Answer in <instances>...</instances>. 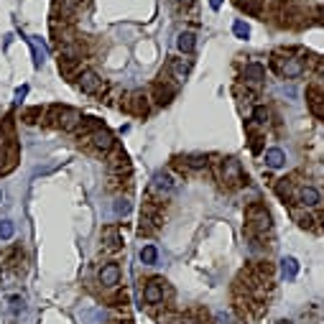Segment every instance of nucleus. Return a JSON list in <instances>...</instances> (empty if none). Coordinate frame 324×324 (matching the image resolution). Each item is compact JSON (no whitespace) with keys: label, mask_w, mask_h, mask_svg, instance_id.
I'll return each mask as SVG.
<instances>
[{"label":"nucleus","mask_w":324,"mask_h":324,"mask_svg":"<svg viewBox=\"0 0 324 324\" xmlns=\"http://www.w3.org/2000/svg\"><path fill=\"white\" fill-rule=\"evenodd\" d=\"M15 232V225L10 220H0V240H10Z\"/></svg>","instance_id":"obj_33"},{"label":"nucleus","mask_w":324,"mask_h":324,"mask_svg":"<svg viewBox=\"0 0 324 324\" xmlns=\"http://www.w3.org/2000/svg\"><path fill=\"white\" fill-rule=\"evenodd\" d=\"M113 209H115V214H118V217H125V214L131 212V202H128L125 197H123V199H115Z\"/></svg>","instance_id":"obj_36"},{"label":"nucleus","mask_w":324,"mask_h":324,"mask_svg":"<svg viewBox=\"0 0 324 324\" xmlns=\"http://www.w3.org/2000/svg\"><path fill=\"white\" fill-rule=\"evenodd\" d=\"M41 38H28V44H31V49H33V64L36 67H41V64H44V59H46V49H44V44H38Z\"/></svg>","instance_id":"obj_29"},{"label":"nucleus","mask_w":324,"mask_h":324,"mask_svg":"<svg viewBox=\"0 0 324 324\" xmlns=\"http://www.w3.org/2000/svg\"><path fill=\"white\" fill-rule=\"evenodd\" d=\"M143 301L151 307H156L163 301V278H151L146 281V289H143Z\"/></svg>","instance_id":"obj_13"},{"label":"nucleus","mask_w":324,"mask_h":324,"mask_svg":"<svg viewBox=\"0 0 324 324\" xmlns=\"http://www.w3.org/2000/svg\"><path fill=\"white\" fill-rule=\"evenodd\" d=\"M307 100H309L312 115L324 123V92H322L319 87H309V90H307Z\"/></svg>","instance_id":"obj_16"},{"label":"nucleus","mask_w":324,"mask_h":324,"mask_svg":"<svg viewBox=\"0 0 324 324\" xmlns=\"http://www.w3.org/2000/svg\"><path fill=\"white\" fill-rule=\"evenodd\" d=\"M273 18H278L281 26H299L294 18H301V13L296 10V5L291 3V0H278V3L273 5Z\"/></svg>","instance_id":"obj_10"},{"label":"nucleus","mask_w":324,"mask_h":324,"mask_svg":"<svg viewBox=\"0 0 324 324\" xmlns=\"http://www.w3.org/2000/svg\"><path fill=\"white\" fill-rule=\"evenodd\" d=\"M268 120H271L268 107H263V105H255V107H253V123H258V125H268Z\"/></svg>","instance_id":"obj_31"},{"label":"nucleus","mask_w":324,"mask_h":324,"mask_svg":"<svg viewBox=\"0 0 324 324\" xmlns=\"http://www.w3.org/2000/svg\"><path fill=\"white\" fill-rule=\"evenodd\" d=\"M220 181L225 189H237V186H243L245 181V174H243V166L237 159H225L220 163Z\"/></svg>","instance_id":"obj_4"},{"label":"nucleus","mask_w":324,"mask_h":324,"mask_svg":"<svg viewBox=\"0 0 324 324\" xmlns=\"http://www.w3.org/2000/svg\"><path fill=\"white\" fill-rule=\"evenodd\" d=\"M286 163V154L281 148H268L266 151V166L268 168H281Z\"/></svg>","instance_id":"obj_24"},{"label":"nucleus","mask_w":324,"mask_h":324,"mask_svg":"<svg viewBox=\"0 0 324 324\" xmlns=\"http://www.w3.org/2000/svg\"><path fill=\"white\" fill-rule=\"evenodd\" d=\"M276 324H294V322H289V319H281V322H276Z\"/></svg>","instance_id":"obj_43"},{"label":"nucleus","mask_w":324,"mask_h":324,"mask_svg":"<svg viewBox=\"0 0 324 324\" xmlns=\"http://www.w3.org/2000/svg\"><path fill=\"white\" fill-rule=\"evenodd\" d=\"M46 123L54 125V128H61V131H77V125L82 123V115L74 110V107H67V105H51L49 107V115H46Z\"/></svg>","instance_id":"obj_2"},{"label":"nucleus","mask_w":324,"mask_h":324,"mask_svg":"<svg viewBox=\"0 0 324 324\" xmlns=\"http://www.w3.org/2000/svg\"><path fill=\"white\" fill-rule=\"evenodd\" d=\"M41 115H44V110H41V107L36 105V107H28V110L23 113V120H26L28 125H33V123H38V120H41Z\"/></svg>","instance_id":"obj_34"},{"label":"nucleus","mask_w":324,"mask_h":324,"mask_svg":"<svg viewBox=\"0 0 324 324\" xmlns=\"http://www.w3.org/2000/svg\"><path fill=\"white\" fill-rule=\"evenodd\" d=\"M171 194H174V181H171L163 171H159V174L154 176V181H151V186H148V199L163 202V199L171 197Z\"/></svg>","instance_id":"obj_7"},{"label":"nucleus","mask_w":324,"mask_h":324,"mask_svg":"<svg viewBox=\"0 0 324 324\" xmlns=\"http://www.w3.org/2000/svg\"><path fill=\"white\" fill-rule=\"evenodd\" d=\"M245 227H248V232L253 235V237H261V235H266V232H271V212L266 209V204H261V202H253V204H248V209H245Z\"/></svg>","instance_id":"obj_1"},{"label":"nucleus","mask_w":324,"mask_h":324,"mask_svg":"<svg viewBox=\"0 0 324 324\" xmlns=\"http://www.w3.org/2000/svg\"><path fill=\"white\" fill-rule=\"evenodd\" d=\"M123 107H125L131 115H136V118H146L148 110H151V107H148V95L141 92V90H136V92L128 95V100L123 102Z\"/></svg>","instance_id":"obj_11"},{"label":"nucleus","mask_w":324,"mask_h":324,"mask_svg":"<svg viewBox=\"0 0 324 324\" xmlns=\"http://www.w3.org/2000/svg\"><path fill=\"white\" fill-rule=\"evenodd\" d=\"M189 72H191V64H189L186 59L171 56V59H168V64H166V74H171L176 82H184V79L189 77Z\"/></svg>","instance_id":"obj_14"},{"label":"nucleus","mask_w":324,"mask_h":324,"mask_svg":"<svg viewBox=\"0 0 324 324\" xmlns=\"http://www.w3.org/2000/svg\"><path fill=\"white\" fill-rule=\"evenodd\" d=\"M296 199L301 207H317V204H322V194L317 186H301L296 191Z\"/></svg>","instance_id":"obj_19"},{"label":"nucleus","mask_w":324,"mask_h":324,"mask_svg":"<svg viewBox=\"0 0 324 324\" xmlns=\"http://www.w3.org/2000/svg\"><path fill=\"white\" fill-rule=\"evenodd\" d=\"M161 222H163V214L159 209V202L148 199L143 204V209H141V227H138V232L141 235H154V232L161 230Z\"/></svg>","instance_id":"obj_3"},{"label":"nucleus","mask_w":324,"mask_h":324,"mask_svg":"<svg viewBox=\"0 0 324 324\" xmlns=\"http://www.w3.org/2000/svg\"><path fill=\"white\" fill-rule=\"evenodd\" d=\"M141 261H143L146 266H154V263L159 261V250H156V245H146V248H141Z\"/></svg>","instance_id":"obj_30"},{"label":"nucleus","mask_w":324,"mask_h":324,"mask_svg":"<svg viewBox=\"0 0 324 324\" xmlns=\"http://www.w3.org/2000/svg\"><path fill=\"white\" fill-rule=\"evenodd\" d=\"M281 276H284L286 281H294L299 276V261L296 258H291V255L281 258Z\"/></svg>","instance_id":"obj_22"},{"label":"nucleus","mask_w":324,"mask_h":324,"mask_svg":"<svg viewBox=\"0 0 324 324\" xmlns=\"http://www.w3.org/2000/svg\"><path fill=\"white\" fill-rule=\"evenodd\" d=\"M194 46H197V36H194L191 31H184V33L176 36V49H179L181 54H191Z\"/></svg>","instance_id":"obj_23"},{"label":"nucleus","mask_w":324,"mask_h":324,"mask_svg":"<svg viewBox=\"0 0 324 324\" xmlns=\"http://www.w3.org/2000/svg\"><path fill=\"white\" fill-rule=\"evenodd\" d=\"M84 141H87V143L97 151V154H110V151L115 148V138H113V133H110V131H105V128L95 131L92 136H87Z\"/></svg>","instance_id":"obj_12"},{"label":"nucleus","mask_w":324,"mask_h":324,"mask_svg":"<svg viewBox=\"0 0 324 324\" xmlns=\"http://www.w3.org/2000/svg\"><path fill=\"white\" fill-rule=\"evenodd\" d=\"M23 309H26V301L20 299V296H10V312L18 317V314L23 312Z\"/></svg>","instance_id":"obj_37"},{"label":"nucleus","mask_w":324,"mask_h":324,"mask_svg":"<svg viewBox=\"0 0 324 324\" xmlns=\"http://www.w3.org/2000/svg\"><path fill=\"white\" fill-rule=\"evenodd\" d=\"M0 199H3V191H0Z\"/></svg>","instance_id":"obj_45"},{"label":"nucleus","mask_w":324,"mask_h":324,"mask_svg":"<svg viewBox=\"0 0 324 324\" xmlns=\"http://www.w3.org/2000/svg\"><path fill=\"white\" fill-rule=\"evenodd\" d=\"M10 166H13V161L5 156V151L0 148V174H5V171H10Z\"/></svg>","instance_id":"obj_38"},{"label":"nucleus","mask_w":324,"mask_h":324,"mask_svg":"<svg viewBox=\"0 0 324 324\" xmlns=\"http://www.w3.org/2000/svg\"><path fill=\"white\" fill-rule=\"evenodd\" d=\"M77 87H79L84 95H102V92L107 90V84L100 79L97 72H92V69H82V72L77 74Z\"/></svg>","instance_id":"obj_6"},{"label":"nucleus","mask_w":324,"mask_h":324,"mask_svg":"<svg viewBox=\"0 0 324 324\" xmlns=\"http://www.w3.org/2000/svg\"><path fill=\"white\" fill-rule=\"evenodd\" d=\"M261 141H263L261 136H253L250 138V151H253V154H261Z\"/></svg>","instance_id":"obj_39"},{"label":"nucleus","mask_w":324,"mask_h":324,"mask_svg":"<svg viewBox=\"0 0 324 324\" xmlns=\"http://www.w3.org/2000/svg\"><path fill=\"white\" fill-rule=\"evenodd\" d=\"M232 31L237 38H250V26L245 23V20H235L232 23Z\"/></svg>","instance_id":"obj_35"},{"label":"nucleus","mask_w":324,"mask_h":324,"mask_svg":"<svg viewBox=\"0 0 324 324\" xmlns=\"http://www.w3.org/2000/svg\"><path fill=\"white\" fill-rule=\"evenodd\" d=\"M100 128H102V123L97 120V118H82V123L77 125V136L79 138H87V136H92L95 131H100Z\"/></svg>","instance_id":"obj_21"},{"label":"nucleus","mask_w":324,"mask_h":324,"mask_svg":"<svg viewBox=\"0 0 324 324\" xmlns=\"http://www.w3.org/2000/svg\"><path fill=\"white\" fill-rule=\"evenodd\" d=\"M84 0H56V10H61V15H72L82 8Z\"/></svg>","instance_id":"obj_27"},{"label":"nucleus","mask_w":324,"mask_h":324,"mask_svg":"<svg viewBox=\"0 0 324 324\" xmlns=\"http://www.w3.org/2000/svg\"><path fill=\"white\" fill-rule=\"evenodd\" d=\"M235 5L243 8V10L250 13V15H258V13L263 10V0H235Z\"/></svg>","instance_id":"obj_28"},{"label":"nucleus","mask_w":324,"mask_h":324,"mask_svg":"<svg viewBox=\"0 0 324 324\" xmlns=\"http://www.w3.org/2000/svg\"><path fill=\"white\" fill-rule=\"evenodd\" d=\"M174 97H176V84L168 82V74L161 72V77L154 82V100H156L159 105H168Z\"/></svg>","instance_id":"obj_9"},{"label":"nucleus","mask_w":324,"mask_h":324,"mask_svg":"<svg viewBox=\"0 0 324 324\" xmlns=\"http://www.w3.org/2000/svg\"><path fill=\"white\" fill-rule=\"evenodd\" d=\"M319 77H322V84H324V69H322V72H319Z\"/></svg>","instance_id":"obj_44"},{"label":"nucleus","mask_w":324,"mask_h":324,"mask_svg":"<svg viewBox=\"0 0 324 324\" xmlns=\"http://www.w3.org/2000/svg\"><path fill=\"white\" fill-rule=\"evenodd\" d=\"M26 95H28V87H26V84H23V87H18V90H15V97H18V100H23Z\"/></svg>","instance_id":"obj_40"},{"label":"nucleus","mask_w":324,"mask_h":324,"mask_svg":"<svg viewBox=\"0 0 324 324\" xmlns=\"http://www.w3.org/2000/svg\"><path fill=\"white\" fill-rule=\"evenodd\" d=\"M176 166L181 171H207L209 159L202 156V154H194V156H186V159H176Z\"/></svg>","instance_id":"obj_17"},{"label":"nucleus","mask_w":324,"mask_h":324,"mask_svg":"<svg viewBox=\"0 0 324 324\" xmlns=\"http://www.w3.org/2000/svg\"><path fill=\"white\" fill-rule=\"evenodd\" d=\"M102 243H105V250H110V253L120 250V248H123V235H120V230H118L115 225L105 227V230H102Z\"/></svg>","instance_id":"obj_20"},{"label":"nucleus","mask_w":324,"mask_h":324,"mask_svg":"<svg viewBox=\"0 0 324 324\" xmlns=\"http://www.w3.org/2000/svg\"><path fill=\"white\" fill-rule=\"evenodd\" d=\"M107 171H110V176H113V179H123V174H125V176L131 174V161H128L125 151L113 148L110 159H107Z\"/></svg>","instance_id":"obj_8"},{"label":"nucleus","mask_w":324,"mask_h":324,"mask_svg":"<svg viewBox=\"0 0 324 324\" xmlns=\"http://www.w3.org/2000/svg\"><path fill=\"white\" fill-rule=\"evenodd\" d=\"M276 194L284 202H291L296 194H294V181L291 179H278V184H276Z\"/></svg>","instance_id":"obj_26"},{"label":"nucleus","mask_w":324,"mask_h":324,"mask_svg":"<svg viewBox=\"0 0 324 324\" xmlns=\"http://www.w3.org/2000/svg\"><path fill=\"white\" fill-rule=\"evenodd\" d=\"M304 209H307V207H304ZM304 209L294 207V209H291V217L296 220L299 227H304V230H314V217H312L309 212H304Z\"/></svg>","instance_id":"obj_25"},{"label":"nucleus","mask_w":324,"mask_h":324,"mask_svg":"<svg viewBox=\"0 0 324 324\" xmlns=\"http://www.w3.org/2000/svg\"><path fill=\"white\" fill-rule=\"evenodd\" d=\"M97 278H100V284H102L105 289H115V286L120 284V266H118V263H105V266L100 268Z\"/></svg>","instance_id":"obj_15"},{"label":"nucleus","mask_w":324,"mask_h":324,"mask_svg":"<svg viewBox=\"0 0 324 324\" xmlns=\"http://www.w3.org/2000/svg\"><path fill=\"white\" fill-rule=\"evenodd\" d=\"M168 3L174 5V10L181 13V15H186L189 10H194V0H168Z\"/></svg>","instance_id":"obj_32"},{"label":"nucleus","mask_w":324,"mask_h":324,"mask_svg":"<svg viewBox=\"0 0 324 324\" xmlns=\"http://www.w3.org/2000/svg\"><path fill=\"white\" fill-rule=\"evenodd\" d=\"M209 5H212V10H220V5H222V0H209Z\"/></svg>","instance_id":"obj_41"},{"label":"nucleus","mask_w":324,"mask_h":324,"mask_svg":"<svg viewBox=\"0 0 324 324\" xmlns=\"http://www.w3.org/2000/svg\"><path fill=\"white\" fill-rule=\"evenodd\" d=\"M266 79V69H263V64H258V61H250L245 64V69H243V82L245 84H261Z\"/></svg>","instance_id":"obj_18"},{"label":"nucleus","mask_w":324,"mask_h":324,"mask_svg":"<svg viewBox=\"0 0 324 324\" xmlns=\"http://www.w3.org/2000/svg\"><path fill=\"white\" fill-rule=\"evenodd\" d=\"M273 69L281 74V77H286V79H294L299 74H304V59L301 56H281V54H273Z\"/></svg>","instance_id":"obj_5"},{"label":"nucleus","mask_w":324,"mask_h":324,"mask_svg":"<svg viewBox=\"0 0 324 324\" xmlns=\"http://www.w3.org/2000/svg\"><path fill=\"white\" fill-rule=\"evenodd\" d=\"M319 23H324V5L319 8Z\"/></svg>","instance_id":"obj_42"}]
</instances>
